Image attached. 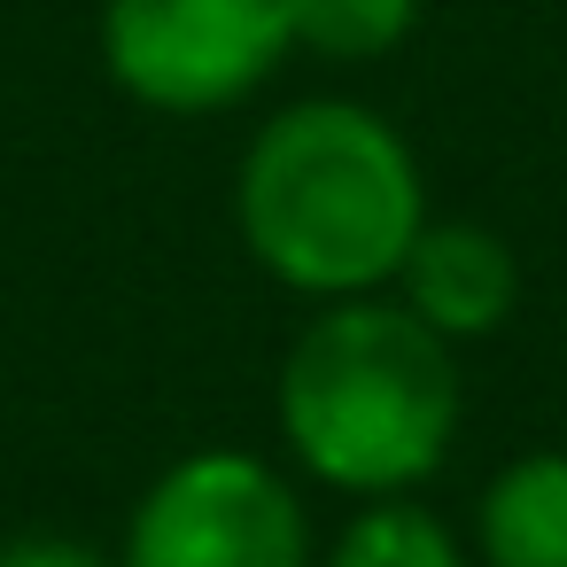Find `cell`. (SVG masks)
Segmentation results:
<instances>
[{
	"instance_id": "obj_1",
	"label": "cell",
	"mask_w": 567,
	"mask_h": 567,
	"mask_svg": "<svg viewBox=\"0 0 567 567\" xmlns=\"http://www.w3.org/2000/svg\"><path fill=\"white\" fill-rule=\"evenodd\" d=\"M420 226L427 179L412 141L350 94L272 110L234 164V234L288 296H389Z\"/></svg>"
},
{
	"instance_id": "obj_2",
	"label": "cell",
	"mask_w": 567,
	"mask_h": 567,
	"mask_svg": "<svg viewBox=\"0 0 567 567\" xmlns=\"http://www.w3.org/2000/svg\"><path fill=\"white\" fill-rule=\"evenodd\" d=\"M458 342L396 296L319 303L272 381V427L303 482L334 497H412L458 443Z\"/></svg>"
},
{
	"instance_id": "obj_3",
	"label": "cell",
	"mask_w": 567,
	"mask_h": 567,
	"mask_svg": "<svg viewBox=\"0 0 567 567\" xmlns=\"http://www.w3.org/2000/svg\"><path fill=\"white\" fill-rule=\"evenodd\" d=\"M102 71L156 117H226L296 55V0H102Z\"/></svg>"
},
{
	"instance_id": "obj_4",
	"label": "cell",
	"mask_w": 567,
	"mask_h": 567,
	"mask_svg": "<svg viewBox=\"0 0 567 567\" xmlns=\"http://www.w3.org/2000/svg\"><path fill=\"white\" fill-rule=\"evenodd\" d=\"M117 567H319L311 513L265 451H187L125 513Z\"/></svg>"
},
{
	"instance_id": "obj_5",
	"label": "cell",
	"mask_w": 567,
	"mask_h": 567,
	"mask_svg": "<svg viewBox=\"0 0 567 567\" xmlns=\"http://www.w3.org/2000/svg\"><path fill=\"white\" fill-rule=\"evenodd\" d=\"M389 296L404 311H420L443 342H482V334H497L513 319L520 265H513L505 234H489L474 218H427Z\"/></svg>"
},
{
	"instance_id": "obj_6",
	"label": "cell",
	"mask_w": 567,
	"mask_h": 567,
	"mask_svg": "<svg viewBox=\"0 0 567 567\" xmlns=\"http://www.w3.org/2000/svg\"><path fill=\"white\" fill-rule=\"evenodd\" d=\"M482 567H567V451L505 458L474 497Z\"/></svg>"
},
{
	"instance_id": "obj_7",
	"label": "cell",
	"mask_w": 567,
	"mask_h": 567,
	"mask_svg": "<svg viewBox=\"0 0 567 567\" xmlns=\"http://www.w3.org/2000/svg\"><path fill=\"white\" fill-rule=\"evenodd\" d=\"M319 567H474V551L458 544V528L420 505V497H373L358 505L334 544L319 551Z\"/></svg>"
},
{
	"instance_id": "obj_8",
	"label": "cell",
	"mask_w": 567,
	"mask_h": 567,
	"mask_svg": "<svg viewBox=\"0 0 567 567\" xmlns=\"http://www.w3.org/2000/svg\"><path fill=\"white\" fill-rule=\"evenodd\" d=\"M420 0H296V48L319 63H381L412 40Z\"/></svg>"
},
{
	"instance_id": "obj_9",
	"label": "cell",
	"mask_w": 567,
	"mask_h": 567,
	"mask_svg": "<svg viewBox=\"0 0 567 567\" xmlns=\"http://www.w3.org/2000/svg\"><path fill=\"white\" fill-rule=\"evenodd\" d=\"M0 567H117L102 544L63 536V528H24V536H0Z\"/></svg>"
}]
</instances>
